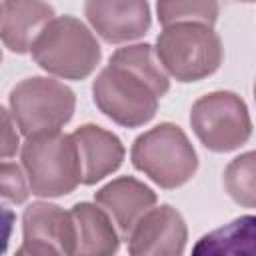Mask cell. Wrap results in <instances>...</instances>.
Masks as SVG:
<instances>
[{"label": "cell", "mask_w": 256, "mask_h": 256, "mask_svg": "<svg viewBox=\"0 0 256 256\" xmlns=\"http://www.w3.org/2000/svg\"><path fill=\"white\" fill-rule=\"evenodd\" d=\"M168 90L170 76L156 48L132 44L118 48L110 56L108 66L100 70L92 84V98L112 122L138 128L156 116L158 102Z\"/></svg>", "instance_id": "obj_1"}, {"label": "cell", "mask_w": 256, "mask_h": 256, "mask_svg": "<svg viewBox=\"0 0 256 256\" xmlns=\"http://www.w3.org/2000/svg\"><path fill=\"white\" fill-rule=\"evenodd\" d=\"M30 54L48 74L84 80L100 64L102 50L90 28L74 16H56L34 40Z\"/></svg>", "instance_id": "obj_2"}, {"label": "cell", "mask_w": 256, "mask_h": 256, "mask_svg": "<svg viewBox=\"0 0 256 256\" xmlns=\"http://www.w3.org/2000/svg\"><path fill=\"white\" fill-rule=\"evenodd\" d=\"M20 158L30 190L36 196H66L82 184V164L72 134L58 130L28 136L22 144Z\"/></svg>", "instance_id": "obj_3"}, {"label": "cell", "mask_w": 256, "mask_h": 256, "mask_svg": "<svg viewBox=\"0 0 256 256\" xmlns=\"http://www.w3.org/2000/svg\"><path fill=\"white\" fill-rule=\"evenodd\" d=\"M136 170L144 172L164 190L184 186L198 170V154L184 130L172 122H162L140 134L130 150Z\"/></svg>", "instance_id": "obj_4"}, {"label": "cell", "mask_w": 256, "mask_h": 256, "mask_svg": "<svg viewBox=\"0 0 256 256\" xmlns=\"http://www.w3.org/2000/svg\"><path fill=\"white\" fill-rule=\"evenodd\" d=\"M156 54L168 76L178 82H198L220 68L224 48L212 26L180 22L164 26L156 38Z\"/></svg>", "instance_id": "obj_5"}, {"label": "cell", "mask_w": 256, "mask_h": 256, "mask_svg": "<svg viewBox=\"0 0 256 256\" xmlns=\"http://www.w3.org/2000/svg\"><path fill=\"white\" fill-rule=\"evenodd\" d=\"M8 104L16 126L28 138L64 128L74 114L76 96L54 78L32 76L12 88Z\"/></svg>", "instance_id": "obj_6"}, {"label": "cell", "mask_w": 256, "mask_h": 256, "mask_svg": "<svg viewBox=\"0 0 256 256\" xmlns=\"http://www.w3.org/2000/svg\"><path fill=\"white\" fill-rule=\"evenodd\" d=\"M190 126L202 146L212 152L238 150L252 134V120L246 102L228 90L200 96L192 104Z\"/></svg>", "instance_id": "obj_7"}, {"label": "cell", "mask_w": 256, "mask_h": 256, "mask_svg": "<svg viewBox=\"0 0 256 256\" xmlns=\"http://www.w3.org/2000/svg\"><path fill=\"white\" fill-rule=\"evenodd\" d=\"M22 246L16 256L76 254V222L72 210L50 204L32 202L22 214Z\"/></svg>", "instance_id": "obj_8"}, {"label": "cell", "mask_w": 256, "mask_h": 256, "mask_svg": "<svg viewBox=\"0 0 256 256\" xmlns=\"http://www.w3.org/2000/svg\"><path fill=\"white\" fill-rule=\"evenodd\" d=\"M188 230L182 214L168 206H152L132 228L128 252L134 256H178L184 252Z\"/></svg>", "instance_id": "obj_9"}, {"label": "cell", "mask_w": 256, "mask_h": 256, "mask_svg": "<svg viewBox=\"0 0 256 256\" xmlns=\"http://www.w3.org/2000/svg\"><path fill=\"white\" fill-rule=\"evenodd\" d=\"M84 16L108 44L142 38L152 22L148 0H84Z\"/></svg>", "instance_id": "obj_10"}, {"label": "cell", "mask_w": 256, "mask_h": 256, "mask_svg": "<svg viewBox=\"0 0 256 256\" xmlns=\"http://www.w3.org/2000/svg\"><path fill=\"white\" fill-rule=\"evenodd\" d=\"M94 200L110 214L120 238L128 240L136 222L156 204V192L132 176H120L104 184Z\"/></svg>", "instance_id": "obj_11"}, {"label": "cell", "mask_w": 256, "mask_h": 256, "mask_svg": "<svg viewBox=\"0 0 256 256\" xmlns=\"http://www.w3.org/2000/svg\"><path fill=\"white\" fill-rule=\"evenodd\" d=\"M82 164V184L92 186L122 166L124 146L116 134L96 124H82L72 132Z\"/></svg>", "instance_id": "obj_12"}, {"label": "cell", "mask_w": 256, "mask_h": 256, "mask_svg": "<svg viewBox=\"0 0 256 256\" xmlns=\"http://www.w3.org/2000/svg\"><path fill=\"white\" fill-rule=\"evenodd\" d=\"M54 18V8L44 0H2L4 46L14 54L30 52L38 34Z\"/></svg>", "instance_id": "obj_13"}, {"label": "cell", "mask_w": 256, "mask_h": 256, "mask_svg": "<svg viewBox=\"0 0 256 256\" xmlns=\"http://www.w3.org/2000/svg\"><path fill=\"white\" fill-rule=\"evenodd\" d=\"M76 222V254L110 256L120 248V232L110 214L98 204L78 202L72 206Z\"/></svg>", "instance_id": "obj_14"}, {"label": "cell", "mask_w": 256, "mask_h": 256, "mask_svg": "<svg viewBox=\"0 0 256 256\" xmlns=\"http://www.w3.org/2000/svg\"><path fill=\"white\" fill-rule=\"evenodd\" d=\"M200 254H256V216H240L208 234L192 248Z\"/></svg>", "instance_id": "obj_15"}, {"label": "cell", "mask_w": 256, "mask_h": 256, "mask_svg": "<svg viewBox=\"0 0 256 256\" xmlns=\"http://www.w3.org/2000/svg\"><path fill=\"white\" fill-rule=\"evenodd\" d=\"M224 188L236 204L256 208V150L230 160L224 170Z\"/></svg>", "instance_id": "obj_16"}, {"label": "cell", "mask_w": 256, "mask_h": 256, "mask_svg": "<svg viewBox=\"0 0 256 256\" xmlns=\"http://www.w3.org/2000/svg\"><path fill=\"white\" fill-rule=\"evenodd\" d=\"M156 14L162 26L180 22L214 26L218 18V0H158Z\"/></svg>", "instance_id": "obj_17"}, {"label": "cell", "mask_w": 256, "mask_h": 256, "mask_svg": "<svg viewBox=\"0 0 256 256\" xmlns=\"http://www.w3.org/2000/svg\"><path fill=\"white\" fill-rule=\"evenodd\" d=\"M0 190L6 200H10L14 204H22L28 198V194L32 192L24 168H20L14 162L4 160L2 168H0Z\"/></svg>", "instance_id": "obj_18"}, {"label": "cell", "mask_w": 256, "mask_h": 256, "mask_svg": "<svg viewBox=\"0 0 256 256\" xmlns=\"http://www.w3.org/2000/svg\"><path fill=\"white\" fill-rule=\"evenodd\" d=\"M20 142H18V134H16V122L10 114V110L2 108V158H10L16 154Z\"/></svg>", "instance_id": "obj_19"}, {"label": "cell", "mask_w": 256, "mask_h": 256, "mask_svg": "<svg viewBox=\"0 0 256 256\" xmlns=\"http://www.w3.org/2000/svg\"><path fill=\"white\" fill-rule=\"evenodd\" d=\"M236 2H242V4H252V2H256V0H236Z\"/></svg>", "instance_id": "obj_20"}, {"label": "cell", "mask_w": 256, "mask_h": 256, "mask_svg": "<svg viewBox=\"0 0 256 256\" xmlns=\"http://www.w3.org/2000/svg\"><path fill=\"white\" fill-rule=\"evenodd\" d=\"M254 100H256V82H254Z\"/></svg>", "instance_id": "obj_21"}]
</instances>
